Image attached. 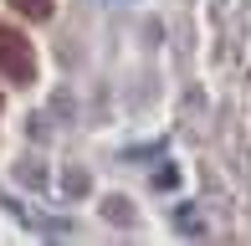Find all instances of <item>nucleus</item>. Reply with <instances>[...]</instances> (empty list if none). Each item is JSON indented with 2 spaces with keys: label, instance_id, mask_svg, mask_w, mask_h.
Wrapping results in <instances>:
<instances>
[{
  "label": "nucleus",
  "instance_id": "1",
  "mask_svg": "<svg viewBox=\"0 0 251 246\" xmlns=\"http://www.w3.org/2000/svg\"><path fill=\"white\" fill-rule=\"evenodd\" d=\"M0 72L10 82H31L36 77V51H31V41L16 26H0Z\"/></svg>",
  "mask_w": 251,
  "mask_h": 246
},
{
  "label": "nucleus",
  "instance_id": "2",
  "mask_svg": "<svg viewBox=\"0 0 251 246\" xmlns=\"http://www.w3.org/2000/svg\"><path fill=\"white\" fill-rule=\"evenodd\" d=\"M10 5H16V10H26V16H51V5H56V0H10Z\"/></svg>",
  "mask_w": 251,
  "mask_h": 246
}]
</instances>
